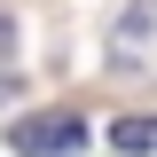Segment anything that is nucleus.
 Returning a JSON list of instances; mask_svg holds the SVG:
<instances>
[{"label": "nucleus", "mask_w": 157, "mask_h": 157, "mask_svg": "<svg viewBox=\"0 0 157 157\" xmlns=\"http://www.w3.org/2000/svg\"><path fill=\"white\" fill-rule=\"evenodd\" d=\"M78 141H86V126L71 110H39V118H16L8 126V149L16 157H71Z\"/></svg>", "instance_id": "obj_1"}, {"label": "nucleus", "mask_w": 157, "mask_h": 157, "mask_svg": "<svg viewBox=\"0 0 157 157\" xmlns=\"http://www.w3.org/2000/svg\"><path fill=\"white\" fill-rule=\"evenodd\" d=\"M110 149H126V157L157 149V118H118V126H110Z\"/></svg>", "instance_id": "obj_2"}, {"label": "nucleus", "mask_w": 157, "mask_h": 157, "mask_svg": "<svg viewBox=\"0 0 157 157\" xmlns=\"http://www.w3.org/2000/svg\"><path fill=\"white\" fill-rule=\"evenodd\" d=\"M8 47H16V16L0 8V63H8Z\"/></svg>", "instance_id": "obj_3"}, {"label": "nucleus", "mask_w": 157, "mask_h": 157, "mask_svg": "<svg viewBox=\"0 0 157 157\" xmlns=\"http://www.w3.org/2000/svg\"><path fill=\"white\" fill-rule=\"evenodd\" d=\"M0 94H8V78H0Z\"/></svg>", "instance_id": "obj_4"}]
</instances>
